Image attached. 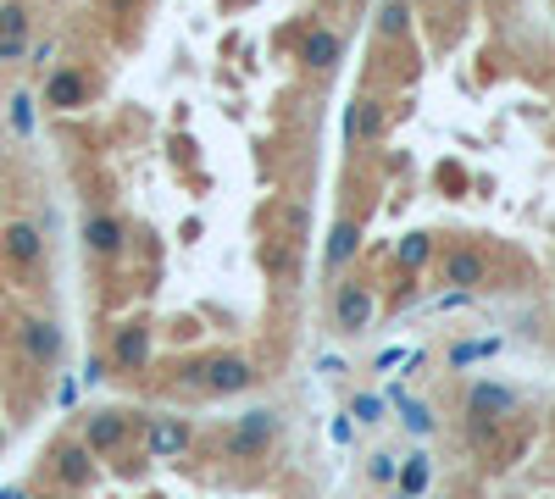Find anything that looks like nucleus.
<instances>
[{"instance_id":"obj_1","label":"nucleus","mask_w":555,"mask_h":499,"mask_svg":"<svg viewBox=\"0 0 555 499\" xmlns=\"http://www.w3.org/2000/svg\"><path fill=\"white\" fill-rule=\"evenodd\" d=\"M194 372H201V388L206 394H245L250 383H255V366L245 361V355H206L201 366H194Z\"/></svg>"},{"instance_id":"obj_2","label":"nucleus","mask_w":555,"mask_h":499,"mask_svg":"<svg viewBox=\"0 0 555 499\" xmlns=\"http://www.w3.org/2000/svg\"><path fill=\"white\" fill-rule=\"evenodd\" d=\"M345 61V33L339 28H306V40H300V67L311 78H322V73H334V67Z\"/></svg>"},{"instance_id":"obj_3","label":"nucleus","mask_w":555,"mask_h":499,"mask_svg":"<svg viewBox=\"0 0 555 499\" xmlns=\"http://www.w3.org/2000/svg\"><path fill=\"white\" fill-rule=\"evenodd\" d=\"M150 361V322H122L112 333V366L117 372H145Z\"/></svg>"},{"instance_id":"obj_4","label":"nucleus","mask_w":555,"mask_h":499,"mask_svg":"<svg viewBox=\"0 0 555 499\" xmlns=\"http://www.w3.org/2000/svg\"><path fill=\"white\" fill-rule=\"evenodd\" d=\"M372 322V289L367 283H339L334 294V327L339 333H367Z\"/></svg>"},{"instance_id":"obj_5","label":"nucleus","mask_w":555,"mask_h":499,"mask_svg":"<svg viewBox=\"0 0 555 499\" xmlns=\"http://www.w3.org/2000/svg\"><path fill=\"white\" fill-rule=\"evenodd\" d=\"M17 339H22V355L34 361V366H56L61 361V327L45 322V316H28L17 327Z\"/></svg>"},{"instance_id":"obj_6","label":"nucleus","mask_w":555,"mask_h":499,"mask_svg":"<svg viewBox=\"0 0 555 499\" xmlns=\"http://www.w3.org/2000/svg\"><path fill=\"white\" fill-rule=\"evenodd\" d=\"M89 94H94V84H89V73H78V67H56V73L45 78V106H56V111L84 106Z\"/></svg>"},{"instance_id":"obj_7","label":"nucleus","mask_w":555,"mask_h":499,"mask_svg":"<svg viewBox=\"0 0 555 499\" xmlns=\"http://www.w3.org/2000/svg\"><path fill=\"white\" fill-rule=\"evenodd\" d=\"M84 245H89V255H101V261L122 255V250H128V227H122V217L94 211V217L84 222Z\"/></svg>"},{"instance_id":"obj_8","label":"nucleus","mask_w":555,"mask_h":499,"mask_svg":"<svg viewBox=\"0 0 555 499\" xmlns=\"http://www.w3.org/2000/svg\"><path fill=\"white\" fill-rule=\"evenodd\" d=\"M84 444H89L94 455L122 450V444H128V411H94V416L84 422Z\"/></svg>"},{"instance_id":"obj_9","label":"nucleus","mask_w":555,"mask_h":499,"mask_svg":"<svg viewBox=\"0 0 555 499\" xmlns=\"http://www.w3.org/2000/svg\"><path fill=\"white\" fill-rule=\"evenodd\" d=\"M467 411H472V422H506V416H516V394L500 383H472Z\"/></svg>"},{"instance_id":"obj_10","label":"nucleus","mask_w":555,"mask_h":499,"mask_svg":"<svg viewBox=\"0 0 555 499\" xmlns=\"http://www.w3.org/2000/svg\"><path fill=\"white\" fill-rule=\"evenodd\" d=\"M145 450H150L156 460L184 455V450H189V422H178V416H156V422L145 427Z\"/></svg>"},{"instance_id":"obj_11","label":"nucleus","mask_w":555,"mask_h":499,"mask_svg":"<svg viewBox=\"0 0 555 499\" xmlns=\"http://www.w3.org/2000/svg\"><path fill=\"white\" fill-rule=\"evenodd\" d=\"M267 439H273V411H250V416L234 422V432H228V450L234 455H261Z\"/></svg>"},{"instance_id":"obj_12","label":"nucleus","mask_w":555,"mask_h":499,"mask_svg":"<svg viewBox=\"0 0 555 499\" xmlns=\"http://www.w3.org/2000/svg\"><path fill=\"white\" fill-rule=\"evenodd\" d=\"M50 460H56V477L67 488H89V477H94V450L89 444H61Z\"/></svg>"},{"instance_id":"obj_13","label":"nucleus","mask_w":555,"mask_h":499,"mask_svg":"<svg viewBox=\"0 0 555 499\" xmlns=\"http://www.w3.org/2000/svg\"><path fill=\"white\" fill-rule=\"evenodd\" d=\"M488 278V266H483V255L472 250V245H455L450 255H444V283H455V289H478Z\"/></svg>"},{"instance_id":"obj_14","label":"nucleus","mask_w":555,"mask_h":499,"mask_svg":"<svg viewBox=\"0 0 555 499\" xmlns=\"http://www.w3.org/2000/svg\"><path fill=\"white\" fill-rule=\"evenodd\" d=\"M0 239H6V255H12L17 266H40L45 239H40V227H34V222H12L6 233H0Z\"/></svg>"},{"instance_id":"obj_15","label":"nucleus","mask_w":555,"mask_h":499,"mask_svg":"<svg viewBox=\"0 0 555 499\" xmlns=\"http://www.w3.org/2000/svg\"><path fill=\"white\" fill-rule=\"evenodd\" d=\"M355 250H362V227H355V222H334V233H328V250H322V261H328L334 272H339V266H345Z\"/></svg>"},{"instance_id":"obj_16","label":"nucleus","mask_w":555,"mask_h":499,"mask_svg":"<svg viewBox=\"0 0 555 499\" xmlns=\"http://www.w3.org/2000/svg\"><path fill=\"white\" fill-rule=\"evenodd\" d=\"M28 33H34V17H28V6H22V0H0V40L28 45Z\"/></svg>"},{"instance_id":"obj_17","label":"nucleus","mask_w":555,"mask_h":499,"mask_svg":"<svg viewBox=\"0 0 555 499\" xmlns=\"http://www.w3.org/2000/svg\"><path fill=\"white\" fill-rule=\"evenodd\" d=\"M406 28H411L406 0H383V12H378V45H400V40H406Z\"/></svg>"},{"instance_id":"obj_18","label":"nucleus","mask_w":555,"mask_h":499,"mask_svg":"<svg viewBox=\"0 0 555 499\" xmlns=\"http://www.w3.org/2000/svg\"><path fill=\"white\" fill-rule=\"evenodd\" d=\"M395 255H400V266H406V272H422V266L434 261V233H406Z\"/></svg>"},{"instance_id":"obj_19","label":"nucleus","mask_w":555,"mask_h":499,"mask_svg":"<svg viewBox=\"0 0 555 499\" xmlns=\"http://www.w3.org/2000/svg\"><path fill=\"white\" fill-rule=\"evenodd\" d=\"M428 477H434V472H428V455H411V460L400 466V488H406V494H422V488H428Z\"/></svg>"},{"instance_id":"obj_20","label":"nucleus","mask_w":555,"mask_h":499,"mask_svg":"<svg viewBox=\"0 0 555 499\" xmlns=\"http://www.w3.org/2000/svg\"><path fill=\"white\" fill-rule=\"evenodd\" d=\"M495 350H500L495 339H483V344H467V339H461V344L450 350V366H472V361H483V355H495Z\"/></svg>"},{"instance_id":"obj_21","label":"nucleus","mask_w":555,"mask_h":499,"mask_svg":"<svg viewBox=\"0 0 555 499\" xmlns=\"http://www.w3.org/2000/svg\"><path fill=\"white\" fill-rule=\"evenodd\" d=\"M367 472H372V483H395V477H400V460H395V455H372Z\"/></svg>"},{"instance_id":"obj_22","label":"nucleus","mask_w":555,"mask_h":499,"mask_svg":"<svg viewBox=\"0 0 555 499\" xmlns=\"http://www.w3.org/2000/svg\"><path fill=\"white\" fill-rule=\"evenodd\" d=\"M12 128H17V133L34 128V100H28V94H17V100H12Z\"/></svg>"},{"instance_id":"obj_23","label":"nucleus","mask_w":555,"mask_h":499,"mask_svg":"<svg viewBox=\"0 0 555 499\" xmlns=\"http://www.w3.org/2000/svg\"><path fill=\"white\" fill-rule=\"evenodd\" d=\"M350 416H355V422H378V416H383V399H378V394H362V399L350 405Z\"/></svg>"},{"instance_id":"obj_24","label":"nucleus","mask_w":555,"mask_h":499,"mask_svg":"<svg viewBox=\"0 0 555 499\" xmlns=\"http://www.w3.org/2000/svg\"><path fill=\"white\" fill-rule=\"evenodd\" d=\"M406 427L411 432H434V411L428 405H406Z\"/></svg>"},{"instance_id":"obj_25","label":"nucleus","mask_w":555,"mask_h":499,"mask_svg":"<svg viewBox=\"0 0 555 499\" xmlns=\"http://www.w3.org/2000/svg\"><path fill=\"white\" fill-rule=\"evenodd\" d=\"M28 56V45H17V40H0V61H22Z\"/></svg>"},{"instance_id":"obj_26","label":"nucleus","mask_w":555,"mask_h":499,"mask_svg":"<svg viewBox=\"0 0 555 499\" xmlns=\"http://www.w3.org/2000/svg\"><path fill=\"white\" fill-rule=\"evenodd\" d=\"M0 499H22V494H17V488H6V494H0Z\"/></svg>"},{"instance_id":"obj_27","label":"nucleus","mask_w":555,"mask_h":499,"mask_svg":"<svg viewBox=\"0 0 555 499\" xmlns=\"http://www.w3.org/2000/svg\"><path fill=\"white\" fill-rule=\"evenodd\" d=\"M395 499H416V494H406V488H400V494H395Z\"/></svg>"},{"instance_id":"obj_28","label":"nucleus","mask_w":555,"mask_h":499,"mask_svg":"<svg viewBox=\"0 0 555 499\" xmlns=\"http://www.w3.org/2000/svg\"><path fill=\"white\" fill-rule=\"evenodd\" d=\"M461 6H472V0H461Z\"/></svg>"}]
</instances>
